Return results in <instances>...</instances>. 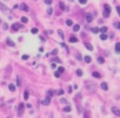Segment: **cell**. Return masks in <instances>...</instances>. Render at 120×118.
Returning a JSON list of instances; mask_svg holds the SVG:
<instances>
[{
    "label": "cell",
    "instance_id": "1f68e13d",
    "mask_svg": "<svg viewBox=\"0 0 120 118\" xmlns=\"http://www.w3.org/2000/svg\"><path fill=\"white\" fill-rule=\"evenodd\" d=\"M92 32H93V33H98V32H100V31H99L98 27H93V28H92Z\"/></svg>",
    "mask_w": 120,
    "mask_h": 118
},
{
    "label": "cell",
    "instance_id": "4dcf8cb0",
    "mask_svg": "<svg viewBox=\"0 0 120 118\" xmlns=\"http://www.w3.org/2000/svg\"><path fill=\"white\" fill-rule=\"evenodd\" d=\"M27 21H28V19H27L26 17H22V18H21V23H24V24H26Z\"/></svg>",
    "mask_w": 120,
    "mask_h": 118
},
{
    "label": "cell",
    "instance_id": "30bf717a",
    "mask_svg": "<svg viewBox=\"0 0 120 118\" xmlns=\"http://www.w3.org/2000/svg\"><path fill=\"white\" fill-rule=\"evenodd\" d=\"M85 47H86L87 50H90V51H93V46H92L90 43H85Z\"/></svg>",
    "mask_w": 120,
    "mask_h": 118
},
{
    "label": "cell",
    "instance_id": "f907efd6",
    "mask_svg": "<svg viewBox=\"0 0 120 118\" xmlns=\"http://www.w3.org/2000/svg\"><path fill=\"white\" fill-rule=\"evenodd\" d=\"M68 1H71V3H72V1H74V0H68Z\"/></svg>",
    "mask_w": 120,
    "mask_h": 118
},
{
    "label": "cell",
    "instance_id": "ee69618b",
    "mask_svg": "<svg viewBox=\"0 0 120 118\" xmlns=\"http://www.w3.org/2000/svg\"><path fill=\"white\" fill-rule=\"evenodd\" d=\"M116 12L119 13V17H120V6H116Z\"/></svg>",
    "mask_w": 120,
    "mask_h": 118
},
{
    "label": "cell",
    "instance_id": "6da1fadb",
    "mask_svg": "<svg viewBox=\"0 0 120 118\" xmlns=\"http://www.w3.org/2000/svg\"><path fill=\"white\" fill-rule=\"evenodd\" d=\"M85 85H86V87H87V90H88L90 92H94V91H95V85H94L93 83H91V82H86Z\"/></svg>",
    "mask_w": 120,
    "mask_h": 118
},
{
    "label": "cell",
    "instance_id": "ac0fdd59",
    "mask_svg": "<svg viewBox=\"0 0 120 118\" xmlns=\"http://www.w3.org/2000/svg\"><path fill=\"white\" fill-rule=\"evenodd\" d=\"M59 5H60V8H61L63 11H66V10H67V7L65 6V4H64V3H60Z\"/></svg>",
    "mask_w": 120,
    "mask_h": 118
},
{
    "label": "cell",
    "instance_id": "8d00e7d4",
    "mask_svg": "<svg viewBox=\"0 0 120 118\" xmlns=\"http://www.w3.org/2000/svg\"><path fill=\"white\" fill-rule=\"evenodd\" d=\"M56 93L61 96V94H64V90H58V92H56Z\"/></svg>",
    "mask_w": 120,
    "mask_h": 118
},
{
    "label": "cell",
    "instance_id": "d590c367",
    "mask_svg": "<svg viewBox=\"0 0 120 118\" xmlns=\"http://www.w3.org/2000/svg\"><path fill=\"white\" fill-rule=\"evenodd\" d=\"M79 3H80L81 5H85V4L87 3V0H79Z\"/></svg>",
    "mask_w": 120,
    "mask_h": 118
},
{
    "label": "cell",
    "instance_id": "2e32d148",
    "mask_svg": "<svg viewBox=\"0 0 120 118\" xmlns=\"http://www.w3.org/2000/svg\"><path fill=\"white\" fill-rule=\"evenodd\" d=\"M58 34H59V37H60V38H63V39L65 38V35H64V32H63L61 30H58Z\"/></svg>",
    "mask_w": 120,
    "mask_h": 118
},
{
    "label": "cell",
    "instance_id": "4316f807",
    "mask_svg": "<svg viewBox=\"0 0 120 118\" xmlns=\"http://www.w3.org/2000/svg\"><path fill=\"white\" fill-rule=\"evenodd\" d=\"M64 111H66V112H70V111H71V106H70V105H66V106L64 107Z\"/></svg>",
    "mask_w": 120,
    "mask_h": 118
},
{
    "label": "cell",
    "instance_id": "bcb514c9",
    "mask_svg": "<svg viewBox=\"0 0 120 118\" xmlns=\"http://www.w3.org/2000/svg\"><path fill=\"white\" fill-rule=\"evenodd\" d=\"M61 46H63V47H65V48H66V50L68 51V48H67V46L65 45V43H61Z\"/></svg>",
    "mask_w": 120,
    "mask_h": 118
},
{
    "label": "cell",
    "instance_id": "8992f818",
    "mask_svg": "<svg viewBox=\"0 0 120 118\" xmlns=\"http://www.w3.org/2000/svg\"><path fill=\"white\" fill-rule=\"evenodd\" d=\"M92 20H93V14L87 13V14H86V21H87V23H91Z\"/></svg>",
    "mask_w": 120,
    "mask_h": 118
},
{
    "label": "cell",
    "instance_id": "f6af8a7d",
    "mask_svg": "<svg viewBox=\"0 0 120 118\" xmlns=\"http://www.w3.org/2000/svg\"><path fill=\"white\" fill-rule=\"evenodd\" d=\"M3 27H4V30H7V28H8V25H7V24H4Z\"/></svg>",
    "mask_w": 120,
    "mask_h": 118
},
{
    "label": "cell",
    "instance_id": "ab89813d",
    "mask_svg": "<svg viewBox=\"0 0 120 118\" xmlns=\"http://www.w3.org/2000/svg\"><path fill=\"white\" fill-rule=\"evenodd\" d=\"M53 62H55V63H61V60H60V59H59V58H55V59H54V60H53Z\"/></svg>",
    "mask_w": 120,
    "mask_h": 118
},
{
    "label": "cell",
    "instance_id": "277c9868",
    "mask_svg": "<svg viewBox=\"0 0 120 118\" xmlns=\"http://www.w3.org/2000/svg\"><path fill=\"white\" fill-rule=\"evenodd\" d=\"M112 112L115 114V116H118V117H120V109H118V107H115V106H113L112 107Z\"/></svg>",
    "mask_w": 120,
    "mask_h": 118
},
{
    "label": "cell",
    "instance_id": "f35d334b",
    "mask_svg": "<svg viewBox=\"0 0 120 118\" xmlns=\"http://www.w3.org/2000/svg\"><path fill=\"white\" fill-rule=\"evenodd\" d=\"M52 12H53V11H52V8H51V7H48V8H47V13H48V14H52Z\"/></svg>",
    "mask_w": 120,
    "mask_h": 118
},
{
    "label": "cell",
    "instance_id": "8fae6325",
    "mask_svg": "<svg viewBox=\"0 0 120 118\" xmlns=\"http://www.w3.org/2000/svg\"><path fill=\"white\" fill-rule=\"evenodd\" d=\"M84 59H85V62H86V63H88V64L92 62V58H91L90 55H85V58H84Z\"/></svg>",
    "mask_w": 120,
    "mask_h": 118
},
{
    "label": "cell",
    "instance_id": "ba28073f",
    "mask_svg": "<svg viewBox=\"0 0 120 118\" xmlns=\"http://www.w3.org/2000/svg\"><path fill=\"white\" fill-rule=\"evenodd\" d=\"M20 27H21V25H18V24H13V25H12V28H13V31H18Z\"/></svg>",
    "mask_w": 120,
    "mask_h": 118
},
{
    "label": "cell",
    "instance_id": "7a4b0ae2",
    "mask_svg": "<svg viewBox=\"0 0 120 118\" xmlns=\"http://www.w3.org/2000/svg\"><path fill=\"white\" fill-rule=\"evenodd\" d=\"M0 10H1L5 14H10V8L6 5H4L3 3H0Z\"/></svg>",
    "mask_w": 120,
    "mask_h": 118
},
{
    "label": "cell",
    "instance_id": "7dc6e473",
    "mask_svg": "<svg viewBox=\"0 0 120 118\" xmlns=\"http://www.w3.org/2000/svg\"><path fill=\"white\" fill-rule=\"evenodd\" d=\"M17 84H18V86L21 84V83H20V80H19V78H17Z\"/></svg>",
    "mask_w": 120,
    "mask_h": 118
},
{
    "label": "cell",
    "instance_id": "5bb4252c",
    "mask_svg": "<svg viewBox=\"0 0 120 118\" xmlns=\"http://www.w3.org/2000/svg\"><path fill=\"white\" fill-rule=\"evenodd\" d=\"M101 89L105 90V91H107V90H108V85H107L106 83H101Z\"/></svg>",
    "mask_w": 120,
    "mask_h": 118
},
{
    "label": "cell",
    "instance_id": "816d5d0a",
    "mask_svg": "<svg viewBox=\"0 0 120 118\" xmlns=\"http://www.w3.org/2000/svg\"><path fill=\"white\" fill-rule=\"evenodd\" d=\"M0 24H1V19H0Z\"/></svg>",
    "mask_w": 120,
    "mask_h": 118
},
{
    "label": "cell",
    "instance_id": "f546056e",
    "mask_svg": "<svg viewBox=\"0 0 120 118\" xmlns=\"http://www.w3.org/2000/svg\"><path fill=\"white\" fill-rule=\"evenodd\" d=\"M64 71H65V69H64V67H63V66H60V67H59V69H58V72H59V73H63V72H64Z\"/></svg>",
    "mask_w": 120,
    "mask_h": 118
},
{
    "label": "cell",
    "instance_id": "3957f363",
    "mask_svg": "<svg viewBox=\"0 0 120 118\" xmlns=\"http://www.w3.org/2000/svg\"><path fill=\"white\" fill-rule=\"evenodd\" d=\"M24 107H25L24 103H20L19 106H18V116H19V117H21V116L24 114Z\"/></svg>",
    "mask_w": 120,
    "mask_h": 118
},
{
    "label": "cell",
    "instance_id": "e575fe53",
    "mask_svg": "<svg viewBox=\"0 0 120 118\" xmlns=\"http://www.w3.org/2000/svg\"><path fill=\"white\" fill-rule=\"evenodd\" d=\"M45 1V4H47V5H51L52 4V0H44Z\"/></svg>",
    "mask_w": 120,
    "mask_h": 118
},
{
    "label": "cell",
    "instance_id": "f1b7e54d",
    "mask_svg": "<svg viewBox=\"0 0 120 118\" xmlns=\"http://www.w3.org/2000/svg\"><path fill=\"white\" fill-rule=\"evenodd\" d=\"M31 32H32L33 34H37V33H38V28H37V27H33V28L31 30Z\"/></svg>",
    "mask_w": 120,
    "mask_h": 118
},
{
    "label": "cell",
    "instance_id": "e0dca14e",
    "mask_svg": "<svg viewBox=\"0 0 120 118\" xmlns=\"http://www.w3.org/2000/svg\"><path fill=\"white\" fill-rule=\"evenodd\" d=\"M104 63H105V59L102 57H99L98 58V64H104Z\"/></svg>",
    "mask_w": 120,
    "mask_h": 118
},
{
    "label": "cell",
    "instance_id": "7bdbcfd3",
    "mask_svg": "<svg viewBox=\"0 0 120 118\" xmlns=\"http://www.w3.org/2000/svg\"><path fill=\"white\" fill-rule=\"evenodd\" d=\"M104 17H105V18L109 17V13H107V12H104Z\"/></svg>",
    "mask_w": 120,
    "mask_h": 118
},
{
    "label": "cell",
    "instance_id": "9c48e42d",
    "mask_svg": "<svg viewBox=\"0 0 120 118\" xmlns=\"http://www.w3.org/2000/svg\"><path fill=\"white\" fill-rule=\"evenodd\" d=\"M6 44H7V45H10L11 47H14V43H13L11 39H8V38L6 39Z\"/></svg>",
    "mask_w": 120,
    "mask_h": 118
},
{
    "label": "cell",
    "instance_id": "5b68a950",
    "mask_svg": "<svg viewBox=\"0 0 120 118\" xmlns=\"http://www.w3.org/2000/svg\"><path fill=\"white\" fill-rule=\"evenodd\" d=\"M19 8H20V10H22V11H25V12H27V11H28V6H27L26 4H21V5H19Z\"/></svg>",
    "mask_w": 120,
    "mask_h": 118
},
{
    "label": "cell",
    "instance_id": "7402d4cb",
    "mask_svg": "<svg viewBox=\"0 0 120 118\" xmlns=\"http://www.w3.org/2000/svg\"><path fill=\"white\" fill-rule=\"evenodd\" d=\"M79 30H80V26H79V25H74V26H73V31H74V32H78Z\"/></svg>",
    "mask_w": 120,
    "mask_h": 118
},
{
    "label": "cell",
    "instance_id": "603a6c76",
    "mask_svg": "<svg viewBox=\"0 0 120 118\" xmlns=\"http://www.w3.org/2000/svg\"><path fill=\"white\" fill-rule=\"evenodd\" d=\"M77 76H78V77H81V76H82V70L78 69V70H77Z\"/></svg>",
    "mask_w": 120,
    "mask_h": 118
},
{
    "label": "cell",
    "instance_id": "681fc988",
    "mask_svg": "<svg viewBox=\"0 0 120 118\" xmlns=\"http://www.w3.org/2000/svg\"><path fill=\"white\" fill-rule=\"evenodd\" d=\"M67 91H68V92H70V93H71V92H72V87H71V86H70V87H68V90H67Z\"/></svg>",
    "mask_w": 120,
    "mask_h": 118
},
{
    "label": "cell",
    "instance_id": "c3c4849f",
    "mask_svg": "<svg viewBox=\"0 0 120 118\" xmlns=\"http://www.w3.org/2000/svg\"><path fill=\"white\" fill-rule=\"evenodd\" d=\"M45 33H47V34H52V31H45Z\"/></svg>",
    "mask_w": 120,
    "mask_h": 118
},
{
    "label": "cell",
    "instance_id": "d4e9b609",
    "mask_svg": "<svg viewBox=\"0 0 120 118\" xmlns=\"http://www.w3.org/2000/svg\"><path fill=\"white\" fill-rule=\"evenodd\" d=\"M113 26H114L115 28H119V30H120V23H119V21H115V23L113 24Z\"/></svg>",
    "mask_w": 120,
    "mask_h": 118
},
{
    "label": "cell",
    "instance_id": "52a82bcc",
    "mask_svg": "<svg viewBox=\"0 0 120 118\" xmlns=\"http://www.w3.org/2000/svg\"><path fill=\"white\" fill-rule=\"evenodd\" d=\"M49 102H51V98H49V97H46V98L41 102V104H42V105H48Z\"/></svg>",
    "mask_w": 120,
    "mask_h": 118
},
{
    "label": "cell",
    "instance_id": "b9f144b4",
    "mask_svg": "<svg viewBox=\"0 0 120 118\" xmlns=\"http://www.w3.org/2000/svg\"><path fill=\"white\" fill-rule=\"evenodd\" d=\"M22 59H24V60H26V59H28V55L27 54H24L22 55Z\"/></svg>",
    "mask_w": 120,
    "mask_h": 118
},
{
    "label": "cell",
    "instance_id": "4fadbf2b",
    "mask_svg": "<svg viewBox=\"0 0 120 118\" xmlns=\"http://www.w3.org/2000/svg\"><path fill=\"white\" fill-rule=\"evenodd\" d=\"M77 41H78V38H77V37H73V35H72V37L70 38V43H73V44H74V43H77Z\"/></svg>",
    "mask_w": 120,
    "mask_h": 118
},
{
    "label": "cell",
    "instance_id": "60d3db41",
    "mask_svg": "<svg viewBox=\"0 0 120 118\" xmlns=\"http://www.w3.org/2000/svg\"><path fill=\"white\" fill-rule=\"evenodd\" d=\"M54 76H55L56 78H59V77H60V73H59V72L56 71V72H54Z\"/></svg>",
    "mask_w": 120,
    "mask_h": 118
},
{
    "label": "cell",
    "instance_id": "484cf974",
    "mask_svg": "<svg viewBox=\"0 0 120 118\" xmlns=\"http://www.w3.org/2000/svg\"><path fill=\"white\" fill-rule=\"evenodd\" d=\"M28 96H30V93H28V91L26 90V91L24 92V98H25V99H28Z\"/></svg>",
    "mask_w": 120,
    "mask_h": 118
},
{
    "label": "cell",
    "instance_id": "83f0119b",
    "mask_svg": "<svg viewBox=\"0 0 120 118\" xmlns=\"http://www.w3.org/2000/svg\"><path fill=\"white\" fill-rule=\"evenodd\" d=\"M66 25H67V26H72V25H73V21L68 19V20H66Z\"/></svg>",
    "mask_w": 120,
    "mask_h": 118
},
{
    "label": "cell",
    "instance_id": "cb8c5ba5",
    "mask_svg": "<svg viewBox=\"0 0 120 118\" xmlns=\"http://www.w3.org/2000/svg\"><path fill=\"white\" fill-rule=\"evenodd\" d=\"M8 89H10L12 92H13V91H15V86H14L13 84H10V85H8Z\"/></svg>",
    "mask_w": 120,
    "mask_h": 118
},
{
    "label": "cell",
    "instance_id": "d6986e66",
    "mask_svg": "<svg viewBox=\"0 0 120 118\" xmlns=\"http://www.w3.org/2000/svg\"><path fill=\"white\" fill-rule=\"evenodd\" d=\"M99 31H100L101 33H106V32H107V27H106V26H102L101 28H99Z\"/></svg>",
    "mask_w": 120,
    "mask_h": 118
},
{
    "label": "cell",
    "instance_id": "74e56055",
    "mask_svg": "<svg viewBox=\"0 0 120 118\" xmlns=\"http://www.w3.org/2000/svg\"><path fill=\"white\" fill-rule=\"evenodd\" d=\"M60 102H61L63 104H66V103H67V100H66L65 98H61V99H60Z\"/></svg>",
    "mask_w": 120,
    "mask_h": 118
},
{
    "label": "cell",
    "instance_id": "9a60e30c",
    "mask_svg": "<svg viewBox=\"0 0 120 118\" xmlns=\"http://www.w3.org/2000/svg\"><path fill=\"white\" fill-rule=\"evenodd\" d=\"M115 52L116 53H120V43H116L115 44Z\"/></svg>",
    "mask_w": 120,
    "mask_h": 118
},
{
    "label": "cell",
    "instance_id": "836d02e7",
    "mask_svg": "<svg viewBox=\"0 0 120 118\" xmlns=\"http://www.w3.org/2000/svg\"><path fill=\"white\" fill-rule=\"evenodd\" d=\"M51 54H52V55H56V54H58V50H53V51L51 52Z\"/></svg>",
    "mask_w": 120,
    "mask_h": 118
},
{
    "label": "cell",
    "instance_id": "d6a6232c",
    "mask_svg": "<svg viewBox=\"0 0 120 118\" xmlns=\"http://www.w3.org/2000/svg\"><path fill=\"white\" fill-rule=\"evenodd\" d=\"M52 96H53V91H51V90H48V92H47V97H49V98H51Z\"/></svg>",
    "mask_w": 120,
    "mask_h": 118
},
{
    "label": "cell",
    "instance_id": "7c38bea8",
    "mask_svg": "<svg viewBox=\"0 0 120 118\" xmlns=\"http://www.w3.org/2000/svg\"><path fill=\"white\" fill-rule=\"evenodd\" d=\"M104 8H105V12H107V13H109L111 12V7H109V5H104Z\"/></svg>",
    "mask_w": 120,
    "mask_h": 118
},
{
    "label": "cell",
    "instance_id": "44dd1931",
    "mask_svg": "<svg viewBox=\"0 0 120 118\" xmlns=\"http://www.w3.org/2000/svg\"><path fill=\"white\" fill-rule=\"evenodd\" d=\"M92 76H93L94 78H100V77H101L99 72H93V73H92Z\"/></svg>",
    "mask_w": 120,
    "mask_h": 118
},
{
    "label": "cell",
    "instance_id": "ffe728a7",
    "mask_svg": "<svg viewBox=\"0 0 120 118\" xmlns=\"http://www.w3.org/2000/svg\"><path fill=\"white\" fill-rule=\"evenodd\" d=\"M100 39H101V40H106V39H107V34H106V33H101V34H100Z\"/></svg>",
    "mask_w": 120,
    "mask_h": 118
}]
</instances>
